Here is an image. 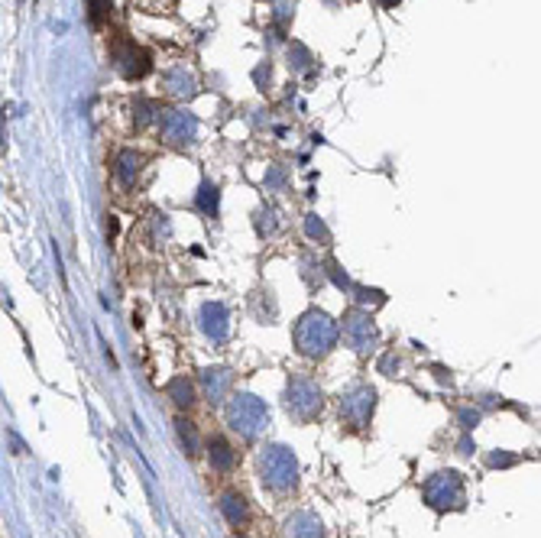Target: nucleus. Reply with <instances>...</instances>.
Here are the masks:
<instances>
[{"label": "nucleus", "instance_id": "f257e3e1", "mask_svg": "<svg viewBox=\"0 0 541 538\" xmlns=\"http://www.w3.org/2000/svg\"><path fill=\"white\" fill-rule=\"evenodd\" d=\"M195 130H198V120L191 117V113H185V111H166L162 113V136H166L168 143L182 146V143H188L191 136H195Z\"/></svg>", "mask_w": 541, "mask_h": 538}, {"label": "nucleus", "instance_id": "f03ea898", "mask_svg": "<svg viewBox=\"0 0 541 538\" xmlns=\"http://www.w3.org/2000/svg\"><path fill=\"white\" fill-rule=\"evenodd\" d=\"M113 62H117V68H120L123 78H143L146 72H150V56H146L143 49H136L133 42H123V46H117V52H113Z\"/></svg>", "mask_w": 541, "mask_h": 538}, {"label": "nucleus", "instance_id": "7ed1b4c3", "mask_svg": "<svg viewBox=\"0 0 541 538\" xmlns=\"http://www.w3.org/2000/svg\"><path fill=\"white\" fill-rule=\"evenodd\" d=\"M140 152L136 150H120L117 152V166H113V175L120 185H133L136 182V172H140Z\"/></svg>", "mask_w": 541, "mask_h": 538}, {"label": "nucleus", "instance_id": "20e7f679", "mask_svg": "<svg viewBox=\"0 0 541 538\" xmlns=\"http://www.w3.org/2000/svg\"><path fill=\"white\" fill-rule=\"evenodd\" d=\"M166 88H168V95L188 97V95H195V78L188 75L185 68H172L166 75Z\"/></svg>", "mask_w": 541, "mask_h": 538}, {"label": "nucleus", "instance_id": "39448f33", "mask_svg": "<svg viewBox=\"0 0 541 538\" xmlns=\"http://www.w3.org/2000/svg\"><path fill=\"white\" fill-rule=\"evenodd\" d=\"M217 189L211 182H201V189H198V208L205 211V214H217Z\"/></svg>", "mask_w": 541, "mask_h": 538}, {"label": "nucleus", "instance_id": "423d86ee", "mask_svg": "<svg viewBox=\"0 0 541 538\" xmlns=\"http://www.w3.org/2000/svg\"><path fill=\"white\" fill-rule=\"evenodd\" d=\"M224 512L230 516V522L233 525H240L243 519H246V509H243V500H237L233 493H227L224 496Z\"/></svg>", "mask_w": 541, "mask_h": 538}, {"label": "nucleus", "instance_id": "0eeeda50", "mask_svg": "<svg viewBox=\"0 0 541 538\" xmlns=\"http://www.w3.org/2000/svg\"><path fill=\"white\" fill-rule=\"evenodd\" d=\"M168 393L175 396V402H178V406H182V409H185V406H191V402H195V399H191V386H188L185 379H175V383L168 386Z\"/></svg>", "mask_w": 541, "mask_h": 538}, {"label": "nucleus", "instance_id": "6e6552de", "mask_svg": "<svg viewBox=\"0 0 541 538\" xmlns=\"http://www.w3.org/2000/svg\"><path fill=\"white\" fill-rule=\"evenodd\" d=\"M175 425H178V432H182V441L188 444V454H195V451H198V434H195V428H191V422L178 418Z\"/></svg>", "mask_w": 541, "mask_h": 538}, {"label": "nucleus", "instance_id": "1a4fd4ad", "mask_svg": "<svg viewBox=\"0 0 541 538\" xmlns=\"http://www.w3.org/2000/svg\"><path fill=\"white\" fill-rule=\"evenodd\" d=\"M211 451H214L211 457L217 461V467H230V448H227L221 438H214V441H211Z\"/></svg>", "mask_w": 541, "mask_h": 538}, {"label": "nucleus", "instance_id": "9d476101", "mask_svg": "<svg viewBox=\"0 0 541 538\" xmlns=\"http://www.w3.org/2000/svg\"><path fill=\"white\" fill-rule=\"evenodd\" d=\"M88 10H91V23L97 26V23L111 13V0H88Z\"/></svg>", "mask_w": 541, "mask_h": 538}, {"label": "nucleus", "instance_id": "9b49d317", "mask_svg": "<svg viewBox=\"0 0 541 538\" xmlns=\"http://www.w3.org/2000/svg\"><path fill=\"white\" fill-rule=\"evenodd\" d=\"M305 227H308V237H315V240H327V227L317 221V214H308Z\"/></svg>", "mask_w": 541, "mask_h": 538}, {"label": "nucleus", "instance_id": "f8f14e48", "mask_svg": "<svg viewBox=\"0 0 541 538\" xmlns=\"http://www.w3.org/2000/svg\"><path fill=\"white\" fill-rule=\"evenodd\" d=\"M515 461V454H489V467H512Z\"/></svg>", "mask_w": 541, "mask_h": 538}, {"label": "nucleus", "instance_id": "ddd939ff", "mask_svg": "<svg viewBox=\"0 0 541 538\" xmlns=\"http://www.w3.org/2000/svg\"><path fill=\"white\" fill-rule=\"evenodd\" d=\"M460 422H464V428H473L476 422H480V412H470V409H466V412H460Z\"/></svg>", "mask_w": 541, "mask_h": 538}, {"label": "nucleus", "instance_id": "4468645a", "mask_svg": "<svg viewBox=\"0 0 541 538\" xmlns=\"http://www.w3.org/2000/svg\"><path fill=\"white\" fill-rule=\"evenodd\" d=\"M379 3H383V7H395V3H399V0H379Z\"/></svg>", "mask_w": 541, "mask_h": 538}]
</instances>
